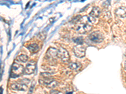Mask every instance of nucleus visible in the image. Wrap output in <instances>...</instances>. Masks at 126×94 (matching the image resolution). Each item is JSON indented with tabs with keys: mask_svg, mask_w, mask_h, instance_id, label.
<instances>
[{
	"mask_svg": "<svg viewBox=\"0 0 126 94\" xmlns=\"http://www.w3.org/2000/svg\"><path fill=\"white\" fill-rule=\"evenodd\" d=\"M28 50L32 53H35L37 52L39 50V47L37 43H32L27 47Z\"/></svg>",
	"mask_w": 126,
	"mask_h": 94,
	"instance_id": "nucleus-11",
	"label": "nucleus"
},
{
	"mask_svg": "<svg viewBox=\"0 0 126 94\" xmlns=\"http://www.w3.org/2000/svg\"><path fill=\"white\" fill-rule=\"evenodd\" d=\"M83 20H82L81 18L78 22L77 25L76 26V30L77 32L81 34H85L88 31H91L92 29V24L89 22L88 16H84L82 18Z\"/></svg>",
	"mask_w": 126,
	"mask_h": 94,
	"instance_id": "nucleus-1",
	"label": "nucleus"
},
{
	"mask_svg": "<svg viewBox=\"0 0 126 94\" xmlns=\"http://www.w3.org/2000/svg\"><path fill=\"white\" fill-rule=\"evenodd\" d=\"M73 41L78 45H82L83 43V38L82 37H76L73 38Z\"/></svg>",
	"mask_w": 126,
	"mask_h": 94,
	"instance_id": "nucleus-14",
	"label": "nucleus"
},
{
	"mask_svg": "<svg viewBox=\"0 0 126 94\" xmlns=\"http://www.w3.org/2000/svg\"><path fill=\"white\" fill-rule=\"evenodd\" d=\"M25 69L23 65L17 63H14L12 67V70H11V73L10 75L12 78H16L24 73Z\"/></svg>",
	"mask_w": 126,
	"mask_h": 94,
	"instance_id": "nucleus-2",
	"label": "nucleus"
},
{
	"mask_svg": "<svg viewBox=\"0 0 126 94\" xmlns=\"http://www.w3.org/2000/svg\"><path fill=\"white\" fill-rule=\"evenodd\" d=\"M73 51L76 57L81 59L85 56L86 47L83 45H77L73 48Z\"/></svg>",
	"mask_w": 126,
	"mask_h": 94,
	"instance_id": "nucleus-6",
	"label": "nucleus"
},
{
	"mask_svg": "<svg viewBox=\"0 0 126 94\" xmlns=\"http://www.w3.org/2000/svg\"><path fill=\"white\" fill-rule=\"evenodd\" d=\"M57 58H59L63 62L67 63L69 61L70 56L68 51L63 47L57 49Z\"/></svg>",
	"mask_w": 126,
	"mask_h": 94,
	"instance_id": "nucleus-5",
	"label": "nucleus"
},
{
	"mask_svg": "<svg viewBox=\"0 0 126 94\" xmlns=\"http://www.w3.org/2000/svg\"><path fill=\"white\" fill-rule=\"evenodd\" d=\"M81 66L80 63L76 62H71L69 64V67L73 70H78L81 68Z\"/></svg>",
	"mask_w": 126,
	"mask_h": 94,
	"instance_id": "nucleus-12",
	"label": "nucleus"
},
{
	"mask_svg": "<svg viewBox=\"0 0 126 94\" xmlns=\"http://www.w3.org/2000/svg\"><path fill=\"white\" fill-rule=\"evenodd\" d=\"M36 69V61L34 60H30L28 62L25 68L24 73L26 75H31L35 71Z\"/></svg>",
	"mask_w": 126,
	"mask_h": 94,
	"instance_id": "nucleus-7",
	"label": "nucleus"
},
{
	"mask_svg": "<svg viewBox=\"0 0 126 94\" xmlns=\"http://www.w3.org/2000/svg\"><path fill=\"white\" fill-rule=\"evenodd\" d=\"M18 59L22 61V62H26L27 61L28 59H29V57L28 56H27L26 55H21L18 57Z\"/></svg>",
	"mask_w": 126,
	"mask_h": 94,
	"instance_id": "nucleus-15",
	"label": "nucleus"
},
{
	"mask_svg": "<svg viewBox=\"0 0 126 94\" xmlns=\"http://www.w3.org/2000/svg\"><path fill=\"white\" fill-rule=\"evenodd\" d=\"M47 58L52 61H54L56 58H57V49L55 48H49L46 53Z\"/></svg>",
	"mask_w": 126,
	"mask_h": 94,
	"instance_id": "nucleus-8",
	"label": "nucleus"
},
{
	"mask_svg": "<svg viewBox=\"0 0 126 94\" xmlns=\"http://www.w3.org/2000/svg\"><path fill=\"white\" fill-rule=\"evenodd\" d=\"M59 92L57 91V90H52L50 91V94H59Z\"/></svg>",
	"mask_w": 126,
	"mask_h": 94,
	"instance_id": "nucleus-17",
	"label": "nucleus"
},
{
	"mask_svg": "<svg viewBox=\"0 0 126 94\" xmlns=\"http://www.w3.org/2000/svg\"><path fill=\"white\" fill-rule=\"evenodd\" d=\"M115 14L118 17L124 18L126 17V10L124 7H120L115 11Z\"/></svg>",
	"mask_w": 126,
	"mask_h": 94,
	"instance_id": "nucleus-10",
	"label": "nucleus"
},
{
	"mask_svg": "<svg viewBox=\"0 0 126 94\" xmlns=\"http://www.w3.org/2000/svg\"><path fill=\"white\" fill-rule=\"evenodd\" d=\"M11 88L15 90H20V91H26L27 90V85L22 83H15L11 85Z\"/></svg>",
	"mask_w": 126,
	"mask_h": 94,
	"instance_id": "nucleus-9",
	"label": "nucleus"
},
{
	"mask_svg": "<svg viewBox=\"0 0 126 94\" xmlns=\"http://www.w3.org/2000/svg\"><path fill=\"white\" fill-rule=\"evenodd\" d=\"M57 85H58V83H57V82L56 81V80H52L51 81L46 85V87L49 88H54L57 87Z\"/></svg>",
	"mask_w": 126,
	"mask_h": 94,
	"instance_id": "nucleus-13",
	"label": "nucleus"
},
{
	"mask_svg": "<svg viewBox=\"0 0 126 94\" xmlns=\"http://www.w3.org/2000/svg\"><path fill=\"white\" fill-rule=\"evenodd\" d=\"M40 75L44 78H51L52 75L49 72H44L40 73Z\"/></svg>",
	"mask_w": 126,
	"mask_h": 94,
	"instance_id": "nucleus-16",
	"label": "nucleus"
},
{
	"mask_svg": "<svg viewBox=\"0 0 126 94\" xmlns=\"http://www.w3.org/2000/svg\"><path fill=\"white\" fill-rule=\"evenodd\" d=\"M88 39L90 40L92 42L95 43H99L102 42L104 39L103 35L101 33L100 31H93L92 33L89 35Z\"/></svg>",
	"mask_w": 126,
	"mask_h": 94,
	"instance_id": "nucleus-4",
	"label": "nucleus"
},
{
	"mask_svg": "<svg viewBox=\"0 0 126 94\" xmlns=\"http://www.w3.org/2000/svg\"><path fill=\"white\" fill-rule=\"evenodd\" d=\"M101 11L100 8L98 7H93L92 9V12L90 13L89 15L88 16L89 22L91 23H96L97 22V19L98 18L100 15Z\"/></svg>",
	"mask_w": 126,
	"mask_h": 94,
	"instance_id": "nucleus-3",
	"label": "nucleus"
},
{
	"mask_svg": "<svg viewBox=\"0 0 126 94\" xmlns=\"http://www.w3.org/2000/svg\"><path fill=\"white\" fill-rule=\"evenodd\" d=\"M124 69H125V70H126V61H125V64H124Z\"/></svg>",
	"mask_w": 126,
	"mask_h": 94,
	"instance_id": "nucleus-18",
	"label": "nucleus"
}]
</instances>
